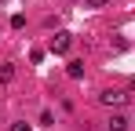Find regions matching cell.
Here are the masks:
<instances>
[{
  "label": "cell",
  "instance_id": "obj_1",
  "mask_svg": "<svg viewBox=\"0 0 135 131\" xmlns=\"http://www.w3.org/2000/svg\"><path fill=\"white\" fill-rule=\"evenodd\" d=\"M69 44H73V37H69V33H55V37H51V51H55V55H66Z\"/></svg>",
  "mask_w": 135,
  "mask_h": 131
},
{
  "label": "cell",
  "instance_id": "obj_8",
  "mask_svg": "<svg viewBox=\"0 0 135 131\" xmlns=\"http://www.w3.org/2000/svg\"><path fill=\"white\" fill-rule=\"evenodd\" d=\"M11 131H29V124H11Z\"/></svg>",
  "mask_w": 135,
  "mask_h": 131
},
{
  "label": "cell",
  "instance_id": "obj_7",
  "mask_svg": "<svg viewBox=\"0 0 135 131\" xmlns=\"http://www.w3.org/2000/svg\"><path fill=\"white\" fill-rule=\"evenodd\" d=\"M84 4H88V7H106L110 0H84Z\"/></svg>",
  "mask_w": 135,
  "mask_h": 131
},
{
  "label": "cell",
  "instance_id": "obj_3",
  "mask_svg": "<svg viewBox=\"0 0 135 131\" xmlns=\"http://www.w3.org/2000/svg\"><path fill=\"white\" fill-rule=\"evenodd\" d=\"M110 131H128V117L113 113V117H110Z\"/></svg>",
  "mask_w": 135,
  "mask_h": 131
},
{
  "label": "cell",
  "instance_id": "obj_2",
  "mask_svg": "<svg viewBox=\"0 0 135 131\" xmlns=\"http://www.w3.org/2000/svg\"><path fill=\"white\" fill-rule=\"evenodd\" d=\"M124 98H128V95H124V91H102V95H99V102H102V106H124Z\"/></svg>",
  "mask_w": 135,
  "mask_h": 131
},
{
  "label": "cell",
  "instance_id": "obj_6",
  "mask_svg": "<svg viewBox=\"0 0 135 131\" xmlns=\"http://www.w3.org/2000/svg\"><path fill=\"white\" fill-rule=\"evenodd\" d=\"M26 26V15H11V29H22Z\"/></svg>",
  "mask_w": 135,
  "mask_h": 131
},
{
  "label": "cell",
  "instance_id": "obj_5",
  "mask_svg": "<svg viewBox=\"0 0 135 131\" xmlns=\"http://www.w3.org/2000/svg\"><path fill=\"white\" fill-rule=\"evenodd\" d=\"M66 73L73 77V80H80V77H84V62H69V66H66Z\"/></svg>",
  "mask_w": 135,
  "mask_h": 131
},
{
  "label": "cell",
  "instance_id": "obj_4",
  "mask_svg": "<svg viewBox=\"0 0 135 131\" xmlns=\"http://www.w3.org/2000/svg\"><path fill=\"white\" fill-rule=\"evenodd\" d=\"M11 80H15V66L4 62V66H0V84H11Z\"/></svg>",
  "mask_w": 135,
  "mask_h": 131
}]
</instances>
